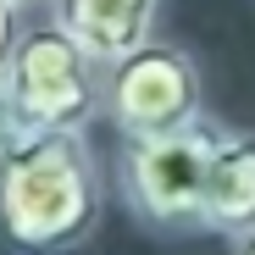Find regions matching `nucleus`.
Instances as JSON below:
<instances>
[{"label":"nucleus","mask_w":255,"mask_h":255,"mask_svg":"<svg viewBox=\"0 0 255 255\" xmlns=\"http://www.w3.org/2000/svg\"><path fill=\"white\" fill-rule=\"evenodd\" d=\"M106 172L89 133H17L0 161V239L28 255L78 250L100 228Z\"/></svg>","instance_id":"1"},{"label":"nucleus","mask_w":255,"mask_h":255,"mask_svg":"<svg viewBox=\"0 0 255 255\" xmlns=\"http://www.w3.org/2000/svg\"><path fill=\"white\" fill-rule=\"evenodd\" d=\"M0 100L17 133H89V122L106 117V67L83 56L56 17H45L22 28L0 72Z\"/></svg>","instance_id":"2"},{"label":"nucleus","mask_w":255,"mask_h":255,"mask_svg":"<svg viewBox=\"0 0 255 255\" xmlns=\"http://www.w3.org/2000/svg\"><path fill=\"white\" fill-rule=\"evenodd\" d=\"M217 161V122L200 117L194 128L155 139H122L117 144V194L133 211V222L150 233L183 239L205 233V183Z\"/></svg>","instance_id":"3"},{"label":"nucleus","mask_w":255,"mask_h":255,"mask_svg":"<svg viewBox=\"0 0 255 255\" xmlns=\"http://www.w3.org/2000/svg\"><path fill=\"white\" fill-rule=\"evenodd\" d=\"M106 117L122 139H155V133L194 128L205 117L200 61L172 39H150L144 50H133L106 72Z\"/></svg>","instance_id":"4"},{"label":"nucleus","mask_w":255,"mask_h":255,"mask_svg":"<svg viewBox=\"0 0 255 255\" xmlns=\"http://www.w3.org/2000/svg\"><path fill=\"white\" fill-rule=\"evenodd\" d=\"M166 0H50V17L78 39V50L89 56L95 67H117L133 50H144L161 22Z\"/></svg>","instance_id":"5"},{"label":"nucleus","mask_w":255,"mask_h":255,"mask_svg":"<svg viewBox=\"0 0 255 255\" xmlns=\"http://www.w3.org/2000/svg\"><path fill=\"white\" fill-rule=\"evenodd\" d=\"M255 228V133L217 122V161L205 183V233L239 239Z\"/></svg>","instance_id":"6"},{"label":"nucleus","mask_w":255,"mask_h":255,"mask_svg":"<svg viewBox=\"0 0 255 255\" xmlns=\"http://www.w3.org/2000/svg\"><path fill=\"white\" fill-rule=\"evenodd\" d=\"M22 11L28 6H17V0H0V72H6V61H11V50H17V39H22Z\"/></svg>","instance_id":"7"},{"label":"nucleus","mask_w":255,"mask_h":255,"mask_svg":"<svg viewBox=\"0 0 255 255\" xmlns=\"http://www.w3.org/2000/svg\"><path fill=\"white\" fill-rule=\"evenodd\" d=\"M11 139H17V122H11V111H6V100H0V161H6V150H11Z\"/></svg>","instance_id":"8"},{"label":"nucleus","mask_w":255,"mask_h":255,"mask_svg":"<svg viewBox=\"0 0 255 255\" xmlns=\"http://www.w3.org/2000/svg\"><path fill=\"white\" fill-rule=\"evenodd\" d=\"M233 255H255V228H250V233H239V239H233Z\"/></svg>","instance_id":"9"},{"label":"nucleus","mask_w":255,"mask_h":255,"mask_svg":"<svg viewBox=\"0 0 255 255\" xmlns=\"http://www.w3.org/2000/svg\"><path fill=\"white\" fill-rule=\"evenodd\" d=\"M17 6H39V0H17ZM45 6H50V0H45Z\"/></svg>","instance_id":"10"}]
</instances>
